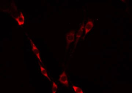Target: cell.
<instances>
[{
	"instance_id": "obj_2",
	"label": "cell",
	"mask_w": 132,
	"mask_h": 93,
	"mask_svg": "<svg viewBox=\"0 0 132 93\" xmlns=\"http://www.w3.org/2000/svg\"><path fill=\"white\" fill-rule=\"evenodd\" d=\"M67 46L68 47L70 44L73 42L75 39V31H71L68 32L67 35Z\"/></svg>"
},
{
	"instance_id": "obj_1",
	"label": "cell",
	"mask_w": 132,
	"mask_h": 93,
	"mask_svg": "<svg viewBox=\"0 0 132 93\" xmlns=\"http://www.w3.org/2000/svg\"><path fill=\"white\" fill-rule=\"evenodd\" d=\"M59 81L62 84L65 86H68L69 85L67 75L65 71H63L62 73L59 75Z\"/></svg>"
},
{
	"instance_id": "obj_4",
	"label": "cell",
	"mask_w": 132,
	"mask_h": 93,
	"mask_svg": "<svg viewBox=\"0 0 132 93\" xmlns=\"http://www.w3.org/2000/svg\"><path fill=\"white\" fill-rule=\"evenodd\" d=\"M93 26L94 23L92 21H89L87 22L85 27V35L87 34L89 32H90Z\"/></svg>"
},
{
	"instance_id": "obj_9",
	"label": "cell",
	"mask_w": 132,
	"mask_h": 93,
	"mask_svg": "<svg viewBox=\"0 0 132 93\" xmlns=\"http://www.w3.org/2000/svg\"><path fill=\"white\" fill-rule=\"evenodd\" d=\"M58 89V85L54 82H53L52 87V92L55 93L57 91Z\"/></svg>"
},
{
	"instance_id": "obj_8",
	"label": "cell",
	"mask_w": 132,
	"mask_h": 93,
	"mask_svg": "<svg viewBox=\"0 0 132 93\" xmlns=\"http://www.w3.org/2000/svg\"><path fill=\"white\" fill-rule=\"evenodd\" d=\"M73 88L74 91L76 93H83V91L80 87L78 86L73 85Z\"/></svg>"
},
{
	"instance_id": "obj_3",
	"label": "cell",
	"mask_w": 132,
	"mask_h": 93,
	"mask_svg": "<svg viewBox=\"0 0 132 93\" xmlns=\"http://www.w3.org/2000/svg\"><path fill=\"white\" fill-rule=\"evenodd\" d=\"M30 42H31V44L32 47V50L33 51V53L35 54L36 56H37L38 59H39V61L41 63H42L41 59L40 54L39 51L38 50L37 48V47L35 45V44L31 39H30Z\"/></svg>"
},
{
	"instance_id": "obj_6",
	"label": "cell",
	"mask_w": 132,
	"mask_h": 93,
	"mask_svg": "<svg viewBox=\"0 0 132 93\" xmlns=\"http://www.w3.org/2000/svg\"><path fill=\"white\" fill-rule=\"evenodd\" d=\"M40 66L41 71L42 74H43L46 77H47L48 79H49V80L50 81V79L49 76H48V72H47V71H46V69H45L44 68L42 67L41 65H40Z\"/></svg>"
},
{
	"instance_id": "obj_5",
	"label": "cell",
	"mask_w": 132,
	"mask_h": 93,
	"mask_svg": "<svg viewBox=\"0 0 132 93\" xmlns=\"http://www.w3.org/2000/svg\"><path fill=\"white\" fill-rule=\"evenodd\" d=\"M15 20L17 22L18 25L19 26H22L25 23V18L22 12H20V15L17 18H15Z\"/></svg>"
},
{
	"instance_id": "obj_7",
	"label": "cell",
	"mask_w": 132,
	"mask_h": 93,
	"mask_svg": "<svg viewBox=\"0 0 132 93\" xmlns=\"http://www.w3.org/2000/svg\"><path fill=\"white\" fill-rule=\"evenodd\" d=\"M84 25H82V26H81V27H80V29L79 30V31H78V33H77V35H76V41H77V40H78L80 38V36H81V35H82V33L83 32V31L84 28Z\"/></svg>"
}]
</instances>
